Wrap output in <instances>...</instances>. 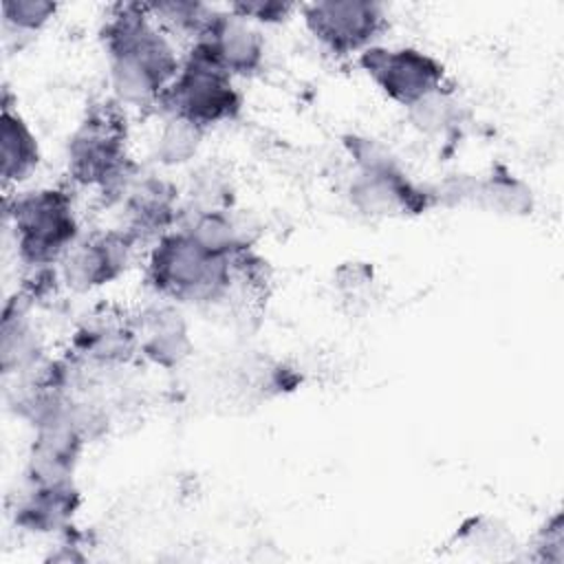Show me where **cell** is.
<instances>
[{"instance_id":"6da1fadb","label":"cell","mask_w":564,"mask_h":564,"mask_svg":"<svg viewBox=\"0 0 564 564\" xmlns=\"http://www.w3.org/2000/svg\"><path fill=\"white\" fill-rule=\"evenodd\" d=\"M104 40L119 104L137 108L159 104L178 75L181 62L163 33L152 26L145 7L119 4L104 29Z\"/></svg>"},{"instance_id":"8992f818","label":"cell","mask_w":564,"mask_h":564,"mask_svg":"<svg viewBox=\"0 0 564 564\" xmlns=\"http://www.w3.org/2000/svg\"><path fill=\"white\" fill-rule=\"evenodd\" d=\"M359 62L375 84L401 106H412L443 86V66L416 48L370 46Z\"/></svg>"},{"instance_id":"7c38bea8","label":"cell","mask_w":564,"mask_h":564,"mask_svg":"<svg viewBox=\"0 0 564 564\" xmlns=\"http://www.w3.org/2000/svg\"><path fill=\"white\" fill-rule=\"evenodd\" d=\"M178 317L181 315L172 311H156L148 322V330L141 348L154 364L174 366L187 355L189 350L187 330Z\"/></svg>"},{"instance_id":"52a82bcc","label":"cell","mask_w":564,"mask_h":564,"mask_svg":"<svg viewBox=\"0 0 564 564\" xmlns=\"http://www.w3.org/2000/svg\"><path fill=\"white\" fill-rule=\"evenodd\" d=\"M306 26L333 53H355L370 48L383 26V11L375 2H313L304 7Z\"/></svg>"},{"instance_id":"9c48e42d","label":"cell","mask_w":564,"mask_h":564,"mask_svg":"<svg viewBox=\"0 0 564 564\" xmlns=\"http://www.w3.org/2000/svg\"><path fill=\"white\" fill-rule=\"evenodd\" d=\"M196 44L205 46L207 53L229 73V75H251L262 62V40L238 15L216 13L212 26L205 31Z\"/></svg>"},{"instance_id":"ba28073f","label":"cell","mask_w":564,"mask_h":564,"mask_svg":"<svg viewBox=\"0 0 564 564\" xmlns=\"http://www.w3.org/2000/svg\"><path fill=\"white\" fill-rule=\"evenodd\" d=\"M128 231H110L86 242H75L62 258V275L75 291H88L115 280L126 262L132 247Z\"/></svg>"},{"instance_id":"4fadbf2b","label":"cell","mask_w":564,"mask_h":564,"mask_svg":"<svg viewBox=\"0 0 564 564\" xmlns=\"http://www.w3.org/2000/svg\"><path fill=\"white\" fill-rule=\"evenodd\" d=\"M203 128L194 126L192 121L170 117L156 145V156L165 165H178L189 161L200 143Z\"/></svg>"},{"instance_id":"30bf717a","label":"cell","mask_w":564,"mask_h":564,"mask_svg":"<svg viewBox=\"0 0 564 564\" xmlns=\"http://www.w3.org/2000/svg\"><path fill=\"white\" fill-rule=\"evenodd\" d=\"M77 494L70 480L31 482V491L18 509V522L31 531H53L73 516Z\"/></svg>"},{"instance_id":"e0dca14e","label":"cell","mask_w":564,"mask_h":564,"mask_svg":"<svg viewBox=\"0 0 564 564\" xmlns=\"http://www.w3.org/2000/svg\"><path fill=\"white\" fill-rule=\"evenodd\" d=\"M293 7L291 4H284V2H236L231 4V13L247 20H258V22H278V20H284L289 15Z\"/></svg>"},{"instance_id":"2e32d148","label":"cell","mask_w":564,"mask_h":564,"mask_svg":"<svg viewBox=\"0 0 564 564\" xmlns=\"http://www.w3.org/2000/svg\"><path fill=\"white\" fill-rule=\"evenodd\" d=\"M57 4L46 0H7L2 2L4 24L20 33L40 31L53 15Z\"/></svg>"},{"instance_id":"7a4b0ae2","label":"cell","mask_w":564,"mask_h":564,"mask_svg":"<svg viewBox=\"0 0 564 564\" xmlns=\"http://www.w3.org/2000/svg\"><path fill=\"white\" fill-rule=\"evenodd\" d=\"M150 280L178 300H214L231 282V258L209 253L185 229L163 234L150 256Z\"/></svg>"},{"instance_id":"3957f363","label":"cell","mask_w":564,"mask_h":564,"mask_svg":"<svg viewBox=\"0 0 564 564\" xmlns=\"http://www.w3.org/2000/svg\"><path fill=\"white\" fill-rule=\"evenodd\" d=\"M15 247L29 267H46L75 245L77 220L70 196L62 189H40L7 203Z\"/></svg>"},{"instance_id":"277c9868","label":"cell","mask_w":564,"mask_h":564,"mask_svg":"<svg viewBox=\"0 0 564 564\" xmlns=\"http://www.w3.org/2000/svg\"><path fill=\"white\" fill-rule=\"evenodd\" d=\"M159 104H163L170 117L205 128L234 117L240 108V97L231 86V75L205 46L194 44L189 57L181 64L178 75L161 95Z\"/></svg>"},{"instance_id":"5bb4252c","label":"cell","mask_w":564,"mask_h":564,"mask_svg":"<svg viewBox=\"0 0 564 564\" xmlns=\"http://www.w3.org/2000/svg\"><path fill=\"white\" fill-rule=\"evenodd\" d=\"M474 198L505 214H524L531 209V192L511 176H491L485 183L476 181Z\"/></svg>"},{"instance_id":"8fae6325","label":"cell","mask_w":564,"mask_h":564,"mask_svg":"<svg viewBox=\"0 0 564 564\" xmlns=\"http://www.w3.org/2000/svg\"><path fill=\"white\" fill-rule=\"evenodd\" d=\"M0 145L4 185H13L29 178L40 161L37 139L33 137L24 119L18 112H13L7 104L2 106L0 119Z\"/></svg>"},{"instance_id":"5b68a950","label":"cell","mask_w":564,"mask_h":564,"mask_svg":"<svg viewBox=\"0 0 564 564\" xmlns=\"http://www.w3.org/2000/svg\"><path fill=\"white\" fill-rule=\"evenodd\" d=\"M126 121L115 104L93 108L68 143V172L82 185L115 187L126 181Z\"/></svg>"},{"instance_id":"9a60e30c","label":"cell","mask_w":564,"mask_h":564,"mask_svg":"<svg viewBox=\"0 0 564 564\" xmlns=\"http://www.w3.org/2000/svg\"><path fill=\"white\" fill-rule=\"evenodd\" d=\"M456 104L449 99L447 93L436 90L423 99H419L416 104L408 106L410 110V119L414 121V126L423 132H445L447 128L454 126L456 121Z\"/></svg>"}]
</instances>
